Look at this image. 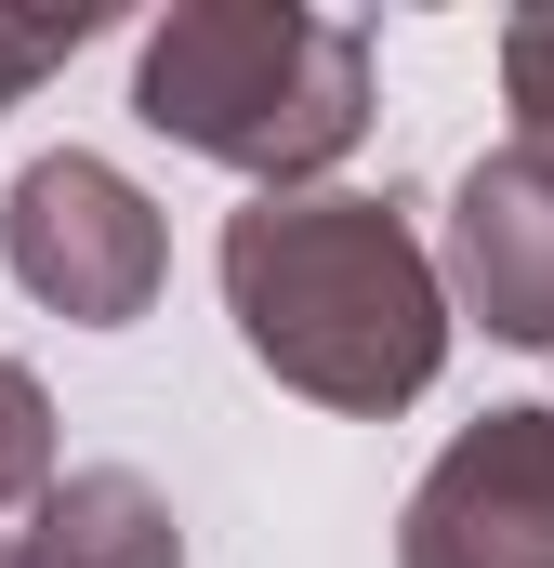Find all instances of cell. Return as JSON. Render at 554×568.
Wrapping results in <instances>:
<instances>
[{"label": "cell", "mask_w": 554, "mask_h": 568, "mask_svg": "<svg viewBox=\"0 0 554 568\" xmlns=\"http://www.w3.org/2000/svg\"><path fill=\"white\" fill-rule=\"evenodd\" d=\"M225 317L238 344L265 357L290 397L343 410V424H383L410 410L422 384L449 371V265L422 239L410 185H304V199H252L225 212Z\"/></svg>", "instance_id": "1"}, {"label": "cell", "mask_w": 554, "mask_h": 568, "mask_svg": "<svg viewBox=\"0 0 554 568\" xmlns=\"http://www.w3.org/2000/svg\"><path fill=\"white\" fill-rule=\"evenodd\" d=\"M133 120L252 172V199H304L370 133V27L304 0H172L133 53Z\"/></svg>", "instance_id": "2"}, {"label": "cell", "mask_w": 554, "mask_h": 568, "mask_svg": "<svg viewBox=\"0 0 554 568\" xmlns=\"http://www.w3.org/2000/svg\"><path fill=\"white\" fill-rule=\"evenodd\" d=\"M0 265L27 304H53L66 331H133L172 278V225L120 159L93 145H40L0 199Z\"/></svg>", "instance_id": "3"}, {"label": "cell", "mask_w": 554, "mask_h": 568, "mask_svg": "<svg viewBox=\"0 0 554 568\" xmlns=\"http://www.w3.org/2000/svg\"><path fill=\"white\" fill-rule=\"evenodd\" d=\"M397 568H554V410H489L422 463Z\"/></svg>", "instance_id": "4"}, {"label": "cell", "mask_w": 554, "mask_h": 568, "mask_svg": "<svg viewBox=\"0 0 554 568\" xmlns=\"http://www.w3.org/2000/svg\"><path fill=\"white\" fill-rule=\"evenodd\" d=\"M449 304L489 331V344H529L554 357V172L529 145H489L462 185H449Z\"/></svg>", "instance_id": "5"}, {"label": "cell", "mask_w": 554, "mask_h": 568, "mask_svg": "<svg viewBox=\"0 0 554 568\" xmlns=\"http://www.w3.org/2000/svg\"><path fill=\"white\" fill-rule=\"evenodd\" d=\"M27 568H185V516L133 463H80L27 516Z\"/></svg>", "instance_id": "6"}, {"label": "cell", "mask_w": 554, "mask_h": 568, "mask_svg": "<svg viewBox=\"0 0 554 568\" xmlns=\"http://www.w3.org/2000/svg\"><path fill=\"white\" fill-rule=\"evenodd\" d=\"M40 516L53 503V397H40V371L27 357H0V516Z\"/></svg>", "instance_id": "7"}, {"label": "cell", "mask_w": 554, "mask_h": 568, "mask_svg": "<svg viewBox=\"0 0 554 568\" xmlns=\"http://www.w3.org/2000/svg\"><path fill=\"white\" fill-rule=\"evenodd\" d=\"M502 106H515V145L554 172V0H529L502 27Z\"/></svg>", "instance_id": "8"}, {"label": "cell", "mask_w": 554, "mask_h": 568, "mask_svg": "<svg viewBox=\"0 0 554 568\" xmlns=\"http://www.w3.org/2000/svg\"><path fill=\"white\" fill-rule=\"evenodd\" d=\"M93 27H106L93 0H66V13H13V0H0V106H13V93H40V80H53Z\"/></svg>", "instance_id": "9"}, {"label": "cell", "mask_w": 554, "mask_h": 568, "mask_svg": "<svg viewBox=\"0 0 554 568\" xmlns=\"http://www.w3.org/2000/svg\"><path fill=\"white\" fill-rule=\"evenodd\" d=\"M0 568H27V542H0Z\"/></svg>", "instance_id": "10"}]
</instances>
